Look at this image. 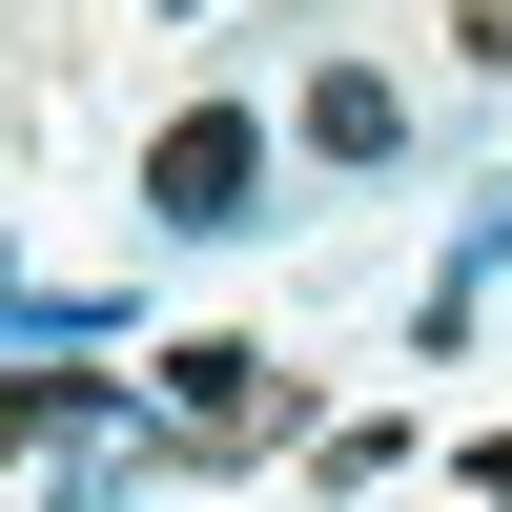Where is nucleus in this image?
Returning a JSON list of instances; mask_svg holds the SVG:
<instances>
[{
  "mask_svg": "<svg viewBox=\"0 0 512 512\" xmlns=\"http://www.w3.org/2000/svg\"><path fill=\"white\" fill-rule=\"evenodd\" d=\"M144 205H164L185 246H226V226H267V123H246V103H185V123L144 144Z\"/></svg>",
  "mask_w": 512,
  "mask_h": 512,
  "instance_id": "obj_1",
  "label": "nucleus"
},
{
  "mask_svg": "<svg viewBox=\"0 0 512 512\" xmlns=\"http://www.w3.org/2000/svg\"><path fill=\"white\" fill-rule=\"evenodd\" d=\"M308 164H349V185H369V164H410V103H390V62H328V82H308Z\"/></svg>",
  "mask_w": 512,
  "mask_h": 512,
  "instance_id": "obj_2",
  "label": "nucleus"
},
{
  "mask_svg": "<svg viewBox=\"0 0 512 512\" xmlns=\"http://www.w3.org/2000/svg\"><path fill=\"white\" fill-rule=\"evenodd\" d=\"M164 410H185V431H246V410H287V390H267V349L205 328V349H164Z\"/></svg>",
  "mask_w": 512,
  "mask_h": 512,
  "instance_id": "obj_3",
  "label": "nucleus"
},
{
  "mask_svg": "<svg viewBox=\"0 0 512 512\" xmlns=\"http://www.w3.org/2000/svg\"><path fill=\"white\" fill-rule=\"evenodd\" d=\"M0 431H21V451H82V431H103V369H0Z\"/></svg>",
  "mask_w": 512,
  "mask_h": 512,
  "instance_id": "obj_4",
  "label": "nucleus"
},
{
  "mask_svg": "<svg viewBox=\"0 0 512 512\" xmlns=\"http://www.w3.org/2000/svg\"><path fill=\"white\" fill-rule=\"evenodd\" d=\"M451 41H472V62H512V0H451Z\"/></svg>",
  "mask_w": 512,
  "mask_h": 512,
  "instance_id": "obj_5",
  "label": "nucleus"
}]
</instances>
